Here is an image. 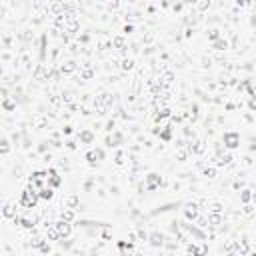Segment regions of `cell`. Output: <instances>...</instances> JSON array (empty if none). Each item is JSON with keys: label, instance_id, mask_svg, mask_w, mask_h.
<instances>
[{"label": "cell", "instance_id": "6da1fadb", "mask_svg": "<svg viewBox=\"0 0 256 256\" xmlns=\"http://www.w3.org/2000/svg\"><path fill=\"white\" fill-rule=\"evenodd\" d=\"M68 230H70L68 224H60V234H68Z\"/></svg>", "mask_w": 256, "mask_h": 256}]
</instances>
